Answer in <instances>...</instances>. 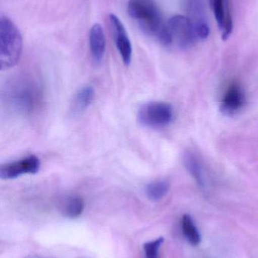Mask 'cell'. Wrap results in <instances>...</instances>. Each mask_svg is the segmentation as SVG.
I'll list each match as a JSON object with an SVG mask.
<instances>
[{
  "mask_svg": "<svg viewBox=\"0 0 258 258\" xmlns=\"http://www.w3.org/2000/svg\"><path fill=\"white\" fill-rule=\"evenodd\" d=\"M109 21L118 52L124 64L129 66L131 63L133 49L125 27L118 17L114 14L109 15Z\"/></svg>",
  "mask_w": 258,
  "mask_h": 258,
  "instance_id": "cell-7",
  "label": "cell"
},
{
  "mask_svg": "<svg viewBox=\"0 0 258 258\" xmlns=\"http://www.w3.org/2000/svg\"><path fill=\"white\" fill-rule=\"evenodd\" d=\"M89 44L92 60L96 63H101L106 54V40L104 30L100 24H95L91 27Z\"/></svg>",
  "mask_w": 258,
  "mask_h": 258,
  "instance_id": "cell-11",
  "label": "cell"
},
{
  "mask_svg": "<svg viewBox=\"0 0 258 258\" xmlns=\"http://www.w3.org/2000/svg\"><path fill=\"white\" fill-rule=\"evenodd\" d=\"M174 110L171 104L152 101L141 106L138 111L139 123L149 128H165L172 122Z\"/></svg>",
  "mask_w": 258,
  "mask_h": 258,
  "instance_id": "cell-4",
  "label": "cell"
},
{
  "mask_svg": "<svg viewBox=\"0 0 258 258\" xmlns=\"http://www.w3.org/2000/svg\"><path fill=\"white\" fill-rule=\"evenodd\" d=\"M84 207V201L81 197L69 196L61 203V212L68 218H75L81 215Z\"/></svg>",
  "mask_w": 258,
  "mask_h": 258,
  "instance_id": "cell-13",
  "label": "cell"
},
{
  "mask_svg": "<svg viewBox=\"0 0 258 258\" xmlns=\"http://www.w3.org/2000/svg\"><path fill=\"white\" fill-rule=\"evenodd\" d=\"M170 190V183L166 180H159L148 183L145 186V194L151 201L162 200Z\"/></svg>",
  "mask_w": 258,
  "mask_h": 258,
  "instance_id": "cell-15",
  "label": "cell"
},
{
  "mask_svg": "<svg viewBox=\"0 0 258 258\" xmlns=\"http://www.w3.org/2000/svg\"><path fill=\"white\" fill-rule=\"evenodd\" d=\"M42 92L37 84L26 78L11 80L3 92V99L18 114H30L39 105Z\"/></svg>",
  "mask_w": 258,
  "mask_h": 258,
  "instance_id": "cell-2",
  "label": "cell"
},
{
  "mask_svg": "<svg viewBox=\"0 0 258 258\" xmlns=\"http://www.w3.org/2000/svg\"><path fill=\"white\" fill-rule=\"evenodd\" d=\"M40 165L39 158L31 155L20 160L2 165L0 177L3 180H12L23 174H35L40 169Z\"/></svg>",
  "mask_w": 258,
  "mask_h": 258,
  "instance_id": "cell-6",
  "label": "cell"
},
{
  "mask_svg": "<svg viewBox=\"0 0 258 258\" xmlns=\"http://www.w3.org/2000/svg\"><path fill=\"white\" fill-rule=\"evenodd\" d=\"M168 29L172 38L181 48H191L198 39L195 27L188 17L177 15L171 17L168 22Z\"/></svg>",
  "mask_w": 258,
  "mask_h": 258,
  "instance_id": "cell-5",
  "label": "cell"
},
{
  "mask_svg": "<svg viewBox=\"0 0 258 258\" xmlns=\"http://www.w3.org/2000/svg\"><path fill=\"white\" fill-rule=\"evenodd\" d=\"M22 36L8 17L0 18V65L2 71L13 68L22 53Z\"/></svg>",
  "mask_w": 258,
  "mask_h": 258,
  "instance_id": "cell-3",
  "label": "cell"
},
{
  "mask_svg": "<svg viewBox=\"0 0 258 258\" xmlns=\"http://www.w3.org/2000/svg\"><path fill=\"white\" fill-rule=\"evenodd\" d=\"M164 238L160 237L156 240L150 241L144 244L145 258H159V251L164 242Z\"/></svg>",
  "mask_w": 258,
  "mask_h": 258,
  "instance_id": "cell-17",
  "label": "cell"
},
{
  "mask_svg": "<svg viewBox=\"0 0 258 258\" xmlns=\"http://www.w3.org/2000/svg\"><path fill=\"white\" fill-rule=\"evenodd\" d=\"M245 98L240 85L233 83L229 86L221 102V110L227 115H233L241 110Z\"/></svg>",
  "mask_w": 258,
  "mask_h": 258,
  "instance_id": "cell-10",
  "label": "cell"
},
{
  "mask_svg": "<svg viewBox=\"0 0 258 258\" xmlns=\"http://www.w3.org/2000/svg\"><path fill=\"white\" fill-rule=\"evenodd\" d=\"M95 89L91 86H83L73 98L71 113L73 116H78L86 111L95 98Z\"/></svg>",
  "mask_w": 258,
  "mask_h": 258,
  "instance_id": "cell-12",
  "label": "cell"
},
{
  "mask_svg": "<svg viewBox=\"0 0 258 258\" xmlns=\"http://www.w3.org/2000/svg\"><path fill=\"white\" fill-rule=\"evenodd\" d=\"M188 18L192 21L198 38L205 39L210 35V26L205 14L203 0H187Z\"/></svg>",
  "mask_w": 258,
  "mask_h": 258,
  "instance_id": "cell-8",
  "label": "cell"
},
{
  "mask_svg": "<svg viewBox=\"0 0 258 258\" xmlns=\"http://www.w3.org/2000/svg\"><path fill=\"white\" fill-rule=\"evenodd\" d=\"M182 230L183 235L191 245L193 246L199 245L201 236L189 215H185L182 218Z\"/></svg>",
  "mask_w": 258,
  "mask_h": 258,
  "instance_id": "cell-16",
  "label": "cell"
},
{
  "mask_svg": "<svg viewBox=\"0 0 258 258\" xmlns=\"http://www.w3.org/2000/svg\"><path fill=\"white\" fill-rule=\"evenodd\" d=\"M185 166L187 168L191 175L196 180L198 185L204 187L205 177L204 175L202 166L198 158L192 153H186L184 156Z\"/></svg>",
  "mask_w": 258,
  "mask_h": 258,
  "instance_id": "cell-14",
  "label": "cell"
},
{
  "mask_svg": "<svg viewBox=\"0 0 258 258\" xmlns=\"http://www.w3.org/2000/svg\"><path fill=\"white\" fill-rule=\"evenodd\" d=\"M214 15L220 30H222V38L227 40L233 32V24L229 0H211Z\"/></svg>",
  "mask_w": 258,
  "mask_h": 258,
  "instance_id": "cell-9",
  "label": "cell"
},
{
  "mask_svg": "<svg viewBox=\"0 0 258 258\" xmlns=\"http://www.w3.org/2000/svg\"><path fill=\"white\" fill-rule=\"evenodd\" d=\"M130 16L146 34L156 38L164 45L173 43L168 24L159 8L151 0H130L127 6Z\"/></svg>",
  "mask_w": 258,
  "mask_h": 258,
  "instance_id": "cell-1",
  "label": "cell"
}]
</instances>
